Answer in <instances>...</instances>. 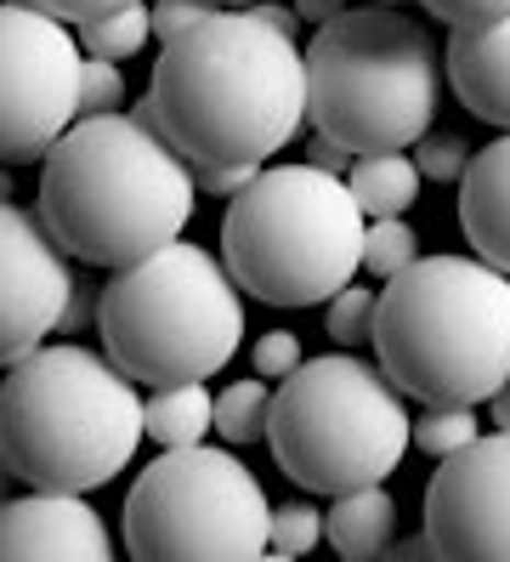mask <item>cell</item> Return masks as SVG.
Here are the masks:
<instances>
[{
    "label": "cell",
    "mask_w": 510,
    "mask_h": 562,
    "mask_svg": "<svg viewBox=\"0 0 510 562\" xmlns=\"http://www.w3.org/2000/svg\"><path fill=\"white\" fill-rule=\"evenodd\" d=\"M148 103L193 165H267L313 120L306 52L250 7H222L159 46Z\"/></svg>",
    "instance_id": "obj_1"
},
{
    "label": "cell",
    "mask_w": 510,
    "mask_h": 562,
    "mask_svg": "<svg viewBox=\"0 0 510 562\" xmlns=\"http://www.w3.org/2000/svg\"><path fill=\"white\" fill-rule=\"evenodd\" d=\"M193 205V159L159 131L148 97L131 114H80L41 165V216L86 268H125L182 239Z\"/></svg>",
    "instance_id": "obj_2"
},
{
    "label": "cell",
    "mask_w": 510,
    "mask_h": 562,
    "mask_svg": "<svg viewBox=\"0 0 510 562\" xmlns=\"http://www.w3.org/2000/svg\"><path fill=\"white\" fill-rule=\"evenodd\" d=\"M136 386L109 352L41 341L0 381V454L29 488L91 494L114 483L148 438V398Z\"/></svg>",
    "instance_id": "obj_3"
},
{
    "label": "cell",
    "mask_w": 510,
    "mask_h": 562,
    "mask_svg": "<svg viewBox=\"0 0 510 562\" xmlns=\"http://www.w3.org/2000/svg\"><path fill=\"white\" fill-rule=\"evenodd\" d=\"M374 358L420 404H483L510 381V273L483 256H420L381 284Z\"/></svg>",
    "instance_id": "obj_4"
},
{
    "label": "cell",
    "mask_w": 510,
    "mask_h": 562,
    "mask_svg": "<svg viewBox=\"0 0 510 562\" xmlns=\"http://www.w3.org/2000/svg\"><path fill=\"white\" fill-rule=\"evenodd\" d=\"M306 86H313V125L340 148H415L437 125L449 57L420 18L363 0L313 35Z\"/></svg>",
    "instance_id": "obj_5"
},
{
    "label": "cell",
    "mask_w": 510,
    "mask_h": 562,
    "mask_svg": "<svg viewBox=\"0 0 510 562\" xmlns=\"http://www.w3.org/2000/svg\"><path fill=\"white\" fill-rule=\"evenodd\" d=\"M245 284L204 245L170 239L102 284V352L143 386L211 381L245 347Z\"/></svg>",
    "instance_id": "obj_6"
},
{
    "label": "cell",
    "mask_w": 510,
    "mask_h": 562,
    "mask_svg": "<svg viewBox=\"0 0 510 562\" xmlns=\"http://www.w3.org/2000/svg\"><path fill=\"white\" fill-rule=\"evenodd\" d=\"M369 211L347 177L324 165H261L233 193L222 222V256L245 295L272 307H313L347 290L363 268Z\"/></svg>",
    "instance_id": "obj_7"
},
{
    "label": "cell",
    "mask_w": 510,
    "mask_h": 562,
    "mask_svg": "<svg viewBox=\"0 0 510 562\" xmlns=\"http://www.w3.org/2000/svg\"><path fill=\"white\" fill-rule=\"evenodd\" d=\"M408 392L386 375L381 358L324 352L306 358L272 392V460L306 494H347L386 483L415 449Z\"/></svg>",
    "instance_id": "obj_8"
},
{
    "label": "cell",
    "mask_w": 510,
    "mask_h": 562,
    "mask_svg": "<svg viewBox=\"0 0 510 562\" xmlns=\"http://www.w3.org/2000/svg\"><path fill=\"white\" fill-rule=\"evenodd\" d=\"M125 546L143 562L272 557V506L233 449H165L125 494Z\"/></svg>",
    "instance_id": "obj_9"
},
{
    "label": "cell",
    "mask_w": 510,
    "mask_h": 562,
    "mask_svg": "<svg viewBox=\"0 0 510 562\" xmlns=\"http://www.w3.org/2000/svg\"><path fill=\"white\" fill-rule=\"evenodd\" d=\"M86 46L63 23L23 0H0V165L46 159L80 120Z\"/></svg>",
    "instance_id": "obj_10"
},
{
    "label": "cell",
    "mask_w": 510,
    "mask_h": 562,
    "mask_svg": "<svg viewBox=\"0 0 510 562\" xmlns=\"http://www.w3.org/2000/svg\"><path fill=\"white\" fill-rule=\"evenodd\" d=\"M426 535L437 557L510 562V432L505 426L437 460L426 483Z\"/></svg>",
    "instance_id": "obj_11"
},
{
    "label": "cell",
    "mask_w": 510,
    "mask_h": 562,
    "mask_svg": "<svg viewBox=\"0 0 510 562\" xmlns=\"http://www.w3.org/2000/svg\"><path fill=\"white\" fill-rule=\"evenodd\" d=\"M75 279L80 268L52 234V222L0 200V363L7 370L57 336Z\"/></svg>",
    "instance_id": "obj_12"
},
{
    "label": "cell",
    "mask_w": 510,
    "mask_h": 562,
    "mask_svg": "<svg viewBox=\"0 0 510 562\" xmlns=\"http://www.w3.org/2000/svg\"><path fill=\"white\" fill-rule=\"evenodd\" d=\"M114 535L75 488H34L0 506V562H109Z\"/></svg>",
    "instance_id": "obj_13"
},
{
    "label": "cell",
    "mask_w": 510,
    "mask_h": 562,
    "mask_svg": "<svg viewBox=\"0 0 510 562\" xmlns=\"http://www.w3.org/2000/svg\"><path fill=\"white\" fill-rule=\"evenodd\" d=\"M442 57H449V86L460 103L476 120L510 131V18L454 29Z\"/></svg>",
    "instance_id": "obj_14"
},
{
    "label": "cell",
    "mask_w": 510,
    "mask_h": 562,
    "mask_svg": "<svg viewBox=\"0 0 510 562\" xmlns=\"http://www.w3.org/2000/svg\"><path fill=\"white\" fill-rule=\"evenodd\" d=\"M460 227L476 256L510 273V131L471 154L460 177Z\"/></svg>",
    "instance_id": "obj_15"
},
{
    "label": "cell",
    "mask_w": 510,
    "mask_h": 562,
    "mask_svg": "<svg viewBox=\"0 0 510 562\" xmlns=\"http://www.w3.org/2000/svg\"><path fill=\"white\" fill-rule=\"evenodd\" d=\"M397 540V501L386 494V483H363L335 494L329 506V546L347 562H374L386 557Z\"/></svg>",
    "instance_id": "obj_16"
},
{
    "label": "cell",
    "mask_w": 510,
    "mask_h": 562,
    "mask_svg": "<svg viewBox=\"0 0 510 562\" xmlns=\"http://www.w3.org/2000/svg\"><path fill=\"white\" fill-rule=\"evenodd\" d=\"M143 426L159 449H188L204 443V432H216V392L204 381H177L154 386V398L143 409Z\"/></svg>",
    "instance_id": "obj_17"
},
{
    "label": "cell",
    "mask_w": 510,
    "mask_h": 562,
    "mask_svg": "<svg viewBox=\"0 0 510 562\" xmlns=\"http://www.w3.org/2000/svg\"><path fill=\"white\" fill-rule=\"evenodd\" d=\"M358 205L369 216H403L408 205L420 200V165L408 148H386V154H358V165L347 171Z\"/></svg>",
    "instance_id": "obj_18"
},
{
    "label": "cell",
    "mask_w": 510,
    "mask_h": 562,
    "mask_svg": "<svg viewBox=\"0 0 510 562\" xmlns=\"http://www.w3.org/2000/svg\"><path fill=\"white\" fill-rule=\"evenodd\" d=\"M216 432L227 443H261L272 432V392H267V375L256 381H227L216 392Z\"/></svg>",
    "instance_id": "obj_19"
},
{
    "label": "cell",
    "mask_w": 510,
    "mask_h": 562,
    "mask_svg": "<svg viewBox=\"0 0 510 562\" xmlns=\"http://www.w3.org/2000/svg\"><path fill=\"white\" fill-rule=\"evenodd\" d=\"M80 35V46H86V57H109V63H125V57H136L148 41H154V7H125V12H109V18H91V23H80L75 29Z\"/></svg>",
    "instance_id": "obj_20"
},
{
    "label": "cell",
    "mask_w": 510,
    "mask_h": 562,
    "mask_svg": "<svg viewBox=\"0 0 510 562\" xmlns=\"http://www.w3.org/2000/svg\"><path fill=\"white\" fill-rule=\"evenodd\" d=\"M408 261H420V234L408 227L403 216H369V234H363V273L374 279H397Z\"/></svg>",
    "instance_id": "obj_21"
},
{
    "label": "cell",
    "mask_w": 510,
    "mask_h": 562,
    "mask_svg": "<svg viewBox=\"0 0 510 562\" xmlns=\"http://www.w3.org/2000/svg\"><path fill=\"white\" fill-rule=\"evenodd\" d=\"M476 438H483V420H476L471 404H431V409L415 420V449L431 454V460L454 454V449H465V443H476Z\"/></svg>",
    "instance_id": "obj_22"
},
{
    "label": "cell",
    "mask_w": 510,
    "mask_h": 562,
    "mask_svg": "<svg viewBox=\"0 0 510 562\" xmlns=\"http://www.w3.org/2000/svg\"><path fill=\"white\" fill-rule=\"evenodd\" d=\"M318 540H329V517L318 512V501H306V494H295V501L272 506V557H306Z\"/></svg>",
    "instance_id": "obj_23"
},
{
    "label": "cell",
    "mask_w": 510,
    "mask_h": 562,
    "mask_svg": "<svg viewBox=\"0 0 510 562\" xmlns=\"http://www.w3.org/2000/svg\"><path fill=\"white\" fill-rule=\"evenodd\" d=\"M374 302H381V290H363L358 279L347 290H335L329 295V341L335 347H374Z\"/></svg>",
    "instance_id": "obj_24"
},
{
    "label": "cell",
    "mask_w": 510,
    "mask_h": 562,
    "mask_svg": "<svg viewBox=\"0 0 510 562\" xmlns=\"http://www.w3.org/2000/svg\"><path fill=\"white\" fill-rule=\"evenodd\" d=\"M415 165L426 182H460L465 165H471V143L460 137V131H426V137L415 143Z\"/></svg>",
    "instance_id": "obj_25"
},
{
    "label": "cell",
    "mask_w": 510,
    "mask_h": 562,
    "mask_svg": "<svg viewBox=\"0 0 510 562\" xmlns=\"http://www.w3.org/2000/svg\"><path fill=\"white\" fill-rule=\"evenodd\" d=\"M125 109V75L109 57H86V80H80V114H120Z\"/></svg>",
    "instance_id": "obj_26"
},
{
    "label": "cell",
    "mask_w": 510,
    "mask_h": 562,
    "mask_svg": "<svg viewBox=\"0 0 510 562\" xmlns=\"http://www.w3.org/2000/svg\"><path fill=\"white\" fill-rule=\"evenodd\" d=\"M250 363H256V375H267V381H284V375H295L301 363H306L301 336H295V329H267V336L256 341V352H250Z\"/></svg>",
    "instance_id": "obj_27"
},
{
    "label": "cell",
    "mask_w": 510,
    "mask_h": 562,
    "mask_svg": "<svg viewBox=\"0 0 510 562\" xmlns=\"http://www.w3.org/2000/svg\"><path fill=\"white\" fill-rule=\"evenodd\" d=\"M227 0H154V41H177L204 18H216Z\"/></svg>",
    "instance_id": "obj_28"
},
{
    "label": "cell",
    "mask_w": 510,
    "mask_h": 562,
    "mask_svg": "<svg viewBox=\"0 0 510 562\" xmlns=\"http://www.w3.org/2000/svg\"><path fill=\"white\" fill-rule=\"evenodd\" d=\"M431 18H442L449 29H476V23H494L510 18V0H420Z\"/></svg>",
    "instance_id": "obj_29"
},
{
    "label": "cell",
    "mask_w": 510,
    "mask_h": 562,
    "mask_svg": "<svg viewBox=\"0 0 510 562\" xmlns=\"http://www.w3.org/2000/svg\"><path fill=\"white\" fill-rule=\"evenodd\" d=\"M23 7H41V12H52V18H63V23H91V18H109V12H125V7H136V0H23Z\"/></svg>",
    "instance_id": "obj_30"
},
{
    "label": "cell",
    "mask_w": 510,
    "mask_h": 562,
    "mask_svg": "<svg viewBox=\"0 0 510 562\" xmlns=\"http://www.w3.org/2000/svg\"><path fill=\"white\" fill-rule=\"evenodd\" d=\"M256 171H261V165H193L199 193H216V200H222V193L233 200L238 188H250V177H256Z\"/></svg>",
    "instance_id": "obj_31"
},
{
    "label": "cell",
    "mask_w": 510,
    "mask_h": 562,
    "mask_svg": "<svg viewBox=\"0 0 510 562\" xmlns=\"http://www.w3.org/2000/svg\"><path fill=\"white\" fill-rule=\"evenodd\" d=\"M97 307H102V295H97L91 279L80 273V279H75V295H68V313H63V324H57V336H80L86 324H97Z\"/></svg>",
    "instance_id": "obj_32"
},
{
    "label": "cell",
    "mask_w": 510,
    "mask_h": 562,
    "mask_svg": "<svg viewBox=\"0 0 510 562\" xmlns=\"http://www.w3.org/2000/svg\"><path fill=\"white\" fill-rule=\"evenodd\" d=\"M313 165H324V171H335V177H347L352 165H358V154L352 148H340L335 137H324V131H313V154H306Z\"/></svg>",
    "instance_id": "obj_33"
},
{
    "label": "cell",
    "mask_w": 510,
    "mask_h": 562,
    "mask_svg": "<svg viewBox=\"0 0 510 562\" xmlns=\"http://www.w3.org/2000/svg\"><path fill=\"white\" fill-rule=\"evenodd\" d=\"M250 12H256V18H267L272 29H284V35H295V41H301V12H295V7H272V0H250Z\"/></svg>",
    "instance_id": "obj_34"
},
{
    "label": "cell",
    "mask_w": 510,
    "mask_h": 562,
    "mask_svg": "<svg viewBox=\"0 0 510 562\" xmlns=\"http://www.w3.org/2000/svg\"><path fill=\"white\" fill-rule=\"evenodd\" d=\"M295 12H301V23L324 29L329 18H340V12H347V0H295Z\"/></svg>",
    "instance_id": "obj_35"
},
{
    "label": "cell",
    "mask_w": 510,
    "mask_h": 562,
    "mask_svg": "<svg viewBox=\"0 0 510 562\" xmlns=\"http://www.w3.org/2000/svg\"><path fill=\"white\" fill-rule=\"evenodd\" d=\"M386 557H392V562H420V557H437V546H431V535H415V540L392 546Z\"/></svg>",
    "instance_id": "obj_36"
},
{
    "label": "cell",
    "mask_w": 510,
    "mask_h": 562,
    "mask_svg": "<svg viewBox=\"0 0 510 562\" xmlns=\"http://www.w3.org/2000/svg\"><path fill=\"white\" fill-rule=\"evenodd\" d=\"M18 483H23V477L12 472V460H7V454H0V506H7V501H12V494H18Z\"/></svg>",
    "instance_id": "obj_37"
},
{
    "label": "cell",
    "mask_w": 510,
    "mask_h": 562,
    "mask_svg": "<svg viewBox=\"0 0 510 562\" xmlns=\"http://www.w3.org/2000/svg\"><path fill=\"white\" fill-rule=\"evenodd\" d=\"M494 426H505V432H510V381L494 392Z\"/></svg>",
    "instance_id": "obj_38"
},
{
    "label": "cell",
    "mask_w": 510,
    "mask_h": 562,
    "mask_svg": "<svg viewBox=\"0 0 510 562\" xmlns=\"http://www.w3.org/2000/svg\"><path fill=\"white\" fill-rule=\"evenodd\" d=\"M0 200H12V177L7 171H0Z\"/></svg>",
    "instance_id": "obj_39"
},
{
    "label": "cell",
    "mask_w": 510,
    "mask_h": 562,
    "mask_svg": "<svg viewBox=\"0 0 510 562\" xmlns=\"http://www.w3.org/2000/svg\"><path fill=\"white\" fill-rule=\"evenodd\" d=\"M381 7H403V0H381Z\"/></svg>",
    "instance_id": "obj_40"
},
{
    "label": "cell",
    "mask_w": 510,
    "mask_h": 562,
    "mask_svg": "<svg viewBox=\"0 0 510 562\" xmlns=\"http://www.w3.org/2000/svg\"><path fill=\"white\" fill-rule=\"evenodd\" d=\"M245 7H250V0H245Z\"/></svg>",
    "instance_id": "obj_41"
}]
</instances>
